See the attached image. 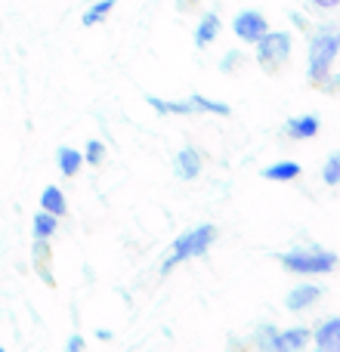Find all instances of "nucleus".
I'll return each mask as SVG.
<instances>
[{"instance_id": "f257e3e1", "label": "nucleus", "mask_w": 340, "mask_h": 352, "mask_svg": "<svg viewBox=\"0 0 340 352\" xmlns=\"http://www.w3.org/2000/svg\"><path fill=\"white\" fill-rule=\"evenodd\" d=\"M340 53V28L334 22H322L310 28V47H306V78L322 90H334L337 78L331 74Z\"/></svg>"}, {"instance_id": "f03ea898", "label": "nucleus", "mask_w": 340, "mask_h": 352, "mask_svg": "<svg viewBox=\"0 0 340 352\" xmlns=\"http://www.w3.org/2000/svg\"><path fill=\"white\" fill-rule=\"evenodd\" d=\"M217 241V226L211 223H201L195 226V229H186L182 235H176L173 248H170V254L164 256V263H161V272H170L173 266H180V263L186 260H198V256L207 254V248Z\"/></svg>"}, {"instance_id": "7ed1b4c3", "label": "nucleus", "mask_w": 340, "mask_h": 352, "mask_svg": "<svg viewBox=\"0 0 340 352\" xmlns=\"http://www.w3.org/2000/svg\"><path fill=\"white\" fill-rule=\"evenodd\" d=\"M279 260L288 272H297V275H325V272H334L337 266L334 250H322V248H294L288 254H281Z\"/></svg>"}, {"instance_id": "20e7f679", "label": "nucleus", "mask_w": 340, "mask_h": 352, "mask_svg": "<svg viewBox=\"0 0 340 352\" xmlns=\"http://www.w3.org/2000/svg\"><path fill=\"white\" fill-rule=\"evenodd\" d=\"M254 47H257V62H260V68L273 74L288 62L291 47H294V37L288 34V31H266Z\"/></svg>"}, {"instance_id": "39448f33", "label": "nucleus", "mask_w": 340, "mask_h": 352, "mask_svg": "<svg viewBox=\"0 0 340 352\" xmlns=\"http://www.w3.org/2000/svg\"><path fill=\"white\" fill-rule=\"evenodd\" d=\"M266 31H269V22L260 10H242V12H235V19H232V34H235L242 43H257Z\"/></svg>"}, {"instance_id": "423d86ee", "label": "nucleus", "mask_w": 340, "mask_h": 352, "mask_svg": "<svg viewBox=\"0 0 340 352\" xmlns=\"http://www.w3.org/2000/svg\"><path fill=\"white\" fill-rule=\"evenodd\" d=\"M220 31H223V22H220L217 12H213V10L204 12V16L198 19V25H195V47H198V50L211 47V43L220 37Z\"/></svg>"}, {"instance_id": "0eeeda50", "label": "nucleus", "mask_w": 340, "mask_h": 352, "mask_svg": "<svg viewBox=\"0 0 340 352\" xmlns=\"http://www.w3.org/2000/svg\"><path fill=\"white\" fill-rule=\"evenodd\" d=\"M173 170H176L180 179H195V176L201 173V152L198 148H192V146L180 148L176 158H173Z\"/></svg>"}, {"instance_id": "6e6552de", "label": "nucleus", "mask_w": 340, "mask_h": 352, "mask_svg": "<svg viewBox=\"0 0 340 352\" xmlns=\"http://www.w3.org/2000/svg\"><path fill=\"white\" fill-rule=\"evenodd\" d=\"M310 331L306 328H291V331H279L273 343V352H304V346L310 343Z\"/></svg>"}, {"instance_id": "1a4fd4ad", "label": "nucleus", "mask_w": 340, "mask_h": 352, "mask_svg": "<svg viewBox=\"0 0 340 352\" xmlns=\"http://www.w3.org/2000/svg\"><path fill=\"white\" fill-rule=\"evenodd\" d=\"M319 297H322V287H319V285H297L285 297V306L291 312H304V309H310V306L316 303Z\"/></svg>"}, {"instance_id": "9d476101", "label": "nucleus", "mask_w": 340, "mask_h": 352, "mask_svg": "<svg viewBox=\"0 0 340 352\" xmlns=\"http://www.w3.org/2000/svg\"><path fill=\"white\" fill-rule=\"evenodd\" d=\"M316 349L319 352H340V318H328L316 328Z\"/></svg>"}, {"instance_id": "9b49d317", "label": "nucleus", "mask_w": 340, "mask_h": 352, "mask_svg": "<svg viewBox=\"0 0 340 352\" xmlns=\"http://www.w3.org/2000/svg\"><path fill=\"white\" fill-rule=\"evenodd\" d=\"M319 127H322V121H319L316 115H297L285 124V133L291 136V140H310V136L319 133Z\"/></svg>"}, {"instance_id": "f8f14e48", "label": "nucleus", "mask_w": 340, "mask_h": 352, "mask_svg": "<svg viewBox=\"0 0 340 352\" xmlns=\"http://www.w3.org/2000/svg\"><path fill=\"white\" fill-rule=\"evenodd\" d=\"M149 105H152L158 115H195V102H192V96L189 99H161V96H149Z\"/></svg>"}, {"instance_id": "ddd939ff", "label": "nucleus", "mask_w": 340, "mask_h": 352, "mask_svg": "<svg viewBox=\"0 0 340 352\" xmlns=\"http://www.w3.org/2000/svg\"><path fill=\"white\" fill-rule=\"evenodd\" d=\"M31 256H34V269H37V275H41V278L47 281L50 287H53V285H56V278H53V272H50V244L43 241V238H34Z\"/></svg>"}, {"instance_id": "4468645a", "label": "nucleus", "mask_w": 340, "mask_h": 352, "mask_svg": "<svg viewBox=\"0 0 340 352\" xmlns=\"http://www.w3.org/2000/svg\"><path fill=\"white\" fill-rule=\"evenodd\" d=\"M41 210L53 213V217H65V213H68V201H65V195H62L59 186H47V188H43Z\"/></svg>"}, {"instance_id": "2eb2a0df", "label": "nucleus", "mask_w": 340, "mask_h": 352, "mask_svg": "<svg viewBox=\"0 0 340 352\" xmlns=\"http://www.w3.org/2000/svg\"><path fill=\"white\" fill-rule=\"evenodd\" d=\"M56 229H59V217H53V213H47V210H37L34 219H31V235L34 238L50 241V238L56 235Z\"/></svg>"}, {"instance_id": "dca6fc26", "label": "nucleus", "mask_w": 340, "mask_h": 352, "mask_svg": "<svg viewBox=\"0 0 340 352\" xmlns=\"http://www.w3.org/2000/svg\"><path fill=\"white\" fill-rule=\"evenodd\" d=\"M56 164H59V170L65 176H78V170L84 167V155H81L78 148L62 146L59 152H56Z\"/></svg>"}, {"instance_id": "f3484780", "label": "nucleus", "mask_w": 340, "mask_h": 352, "mask_svg": "<svg viewBox=\"0 0 340 352\" xmlns=\"http://www.w3.org/2000/svg\"><path fill=\"white\" fill-rule=\"evenodd\" d=\"M115 10V0H96L93 6H87L84 10V16H81V22L90 28V25H99V22H105L109 19V12Z\"/></svg>"}, {"instance_id": "a211bd4d", "label": "nucleus", "mask_w": 340, "mask_h": 352, "mask_svg": "<svg viewBox=\"0 0 340 352\" xmlns=\"http://www.w3.org/2000/svg\"><path fill=\"white\" fill-rule=\"evenodd\" d=\"M263 176H266V179H275V182H291L300 176V164H294V161H279V164L266 167Z\"/></svg>"}, {"instance_id": "6ab92c4d", "label": "nucleus", "mask_w": 340, "mask_h": 352, "mask_svg": "<svg viewBox=\"0 0 340 352\" xmlns=\"http://www.w3.org/2000/svg\"><path fill=\"white\" fill-rule=\"evenodd\" d=\"M275 334H279V331H275L273 324H260V328H257V334H254V343H257V349H260V352H273Z\"/></svg>"}, {"instance_id": "aec40b11", "label": "nucleus", "mask_w": 340, "mask_h": 352, "mask_svg": "<svg viewBox=\"0 0 340 352\" xmlns=\"http://www.w3.org/2000/svg\"><path fill=\"white\" fill-rule=\"evenodd\" d=\"M322 176H325V182H328V186H337V182H340V155H337V152L328 155Z\"/></svg>"}, {"instance_id": "412c9836", "label": "nucleus", "mask_w": 340, "mask_h": 352, "mask_svg": "<svg viewBox=\"0 0 340 352\" xmlns=\"http://www.w3.org/2000/svg\"><path fill=\"white\" fill-rule=\"evenodd\" d=\"M103 158H105V146L99 140H90L87 142V148H84V164H103Z\"/></svg>"}, {"instance_id": "4be33fe9", "label": "nucleus", "mask_w": 340, "mask_h": 352, "mask_svg": "<svg viewBox=\"0 0 340 352\" xmlns=\"http://www.w3.org/2000/svg\"><path fill=\"white\" fill-rule=\"evenodd\" d=\"M242 62H244L242 50H229V53L220 59V72H223V74H232L235 68H242Z\"/></svg>"}, {"instance_id": "5701e85b", "label": "nucleus", "mask_w": 340, "mask_h": 352, "mask_svg": "<svg viewBox=\"0 0 340 352\" xmlns=\"http://www.w3.org/2000/svg\"><path fill=\"white\" fill-rule=\"evenodd\" d=\"M65 352H84V337H81V334H72V337H68Z\"/></svg>"}, {"instance_id": "b1692460", "label": "nucleus", "mask_w": 340, "mask_h": 352, "mask_svg": "<svg viewBox=\"0 0 340 352\" xmlns=\"http://www.w3.org/2000/svg\"><path fill=\"white\" fill-rule=\"evenodd\" d=\"M310 3L316 6V10H337L340 0H310Z\"/></svg>"}, {"instance_id": "393cba45", "label": "nucleus", "mask_w": 340, "mask_h": 352, "mask_svg": "<svg viewBox=\"0 0 340 352\" xmlns=\"http://www.w3.org/2000/svg\"><path fill=\"white\" fill-rule=\"evenodd\" d=\"M291 22L297 25L300 31H310V22H306V16H304V12H291Z\"/></svg>"}, {"instance_id": "a878e982", "label": "nucleus", "mask_w": 340, "mask_h": 352, "mask_svg": "<svg viewBox=\"0 0 340 352\" xmlns=\"http://www.w3.org/2000/svg\"><path fill=\"white\" fill-rule=\"evenodd\" d=\"M198 3H201V0H176V10L186 12V10H195Z\"/></svg>"}, {"instance_id": "bb28decb", "label": "nucleus", "mask_w": 340, "mask_h": 352, "mask_svg": "<svg viewBox=\"0 0 340 352\" xmlns=\"http://www.w3.org/2000/svg\"><path fill=\"white\" fill-rule=\"evenodd\" d=\"M96 337H99V340H111V331H105V328H99V331H96Z\"/></svg>"}, {"instance_id": "cd10ccee", "label": "nucleus", "mask_w": 340, "mask_h": 352, "mask_svg": "<svg viewBox=\"0 0 340 352\" xmlns=\"http://www.w3.org/2000/svg\"><path fill=\"white\" fill-rule=\"evenodd\" d=\"M0 352H6V349H3V346H0Z\"/></svg>"}, {"instance_id": "c85d7f7f", "label": "nucleus", "mask_w": 340, "mask_h": 352, "mask_svg": "<svg viewBox=\"0 0 340 352\" xmlns=\"http://www.w3.org/2000/svg\"><path fill=\"white\" fill-rule=\"evenodd\" d=\"M316 352H319V349H316Z\"/></svg>"}]
</instances>
